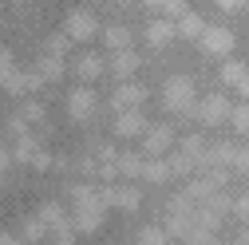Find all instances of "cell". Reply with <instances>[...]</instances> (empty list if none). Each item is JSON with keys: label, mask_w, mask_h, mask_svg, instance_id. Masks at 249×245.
Returning <instances> with one entry per match:
<instances>
[{"label": "cell", "mask_w": 249, "mask_h": 245, "mask_svg": "<svg viewBox=\"0 0 249 245\" xmlns=\"http://www.w3.org/2000/svg\"><path fill=\"white\" fill-rule=\"evenodd\" d=\"M71 198H75V229L79 233H95L99 226H103V213H107V206L99 202V194L91 190V186H75L71 190Z\"/></svg>", "instance_id": "obj_1"}, {"label": "cell", "mask_w": 249, "mask_h": 245, "mask_svg": "<svg viewBox=\"0 0 249 245\" xmlns=\"http://www.w3.org/2000/svg\"><path fill=\"white\" fill-rule=\"evenodd\" d=\"M198 103V95H194V83L186 79V75H174V79H166V87H162V107L166 111H174V115H186Z\"/></svg>", "instance_id": "obj_2"}, {"label": "cell", "mask_w": 249, "mask_h": 245, "mask_svg": "<svg viewBox=\"0 0 249 245\" xmlns=\"http://www.w3.org/2000/svg\"><path fill=\"white\" fill-rule=\"evenodd\" d=\"M190 111L198 115V122H202V127H217V122H226V119H230L233 103H230L226 95H206V99H198Z\"/></svg>", "instance_id": "obj_3"}, {"label": "cell", "mask_w": 249, "mask_h": 245, "mask_svg": "<svg viewBox=\"0 0 249 245\" xmlns=\"http://www.w3.org/2000/svg\"><path fill=\"white\" fill-rule=\"evenodd\" d=\"M64 36L75 40V44H83V40H91V36H99V20L91 16L87 8H75V12L64 20Z\"/></svg>", "instance_id": "obj_4"}, {"label": "cell", "mask_w": 249, "mask_h": 245, "mask_svg": "<svg viewBox=\"0 0 249 245\" xmlns=\"http://www.w3.org/2000/svg\"><path fill=\"white\" fill-rule=\"evenodd\" d=\"M202 52L206 55H230L233 52V32L230 28H206L202 32Z\"/></svg>", "instance_id": "obj_5"}, {"label": "cell", "mask_w": 249, "mask_h": 245, "mask_svg": "<svg viewBox=\"0 0 249 245\" xmlns=\"http://www.w3.org/2000/svg\"><path fill=\"white\" fill-rule=\"evenodd\" d=\"M115 135H119V139L146 135V119H142V111H139V107H135V111H119V119H115Z\"/></svg>", "instance_id": "obj_6"}, {"label": "cell", "mask_w": 249, "mask_h": 245, "mask_svg": "<svg viewBox=\"0 0 249 245\" xmlns=\"http://www.w3.org/2000/svg\"><path fill=\"white\" fill-rule=\"evenodd\" d=\"M91 111H95V91H91V87H75L68 95V115L71 119H87Z\"/></svg>", "instance_id": "obj_7"}, {"label": "cell", "mask_w": 249, "mask_h": 245, "mask_svg": "<svg viewBox=\"0 0 249 245\" xmlns=\"http://www.w3.org/2000/svg\"><path fill=\"white\" fill-rule=\"evenodd\" d=\"M142 99H146V87H142V83H119V91H115V111H135Z\"/></svg>", "instance_id": "obj_8"}, {"label": "cell", "mask_w": 249, "mask_h": 245, "mask_svg": "<svg viewBox=\"0 0 249 245\" xmlns=\"http://www.w3.org/2000/svg\"><path fill=\"white\" fill-rule=\"evenodd\" d=\"M142 146L150 150V155H166V150L174 146V131H170V127H146Z\"/></svg>", "instance_id": "obj_9"}, {"label": "cell", "mask_w": 249, "mask_h": 245, "mask_svg": "<svg viewBox=\"0 0 249 245\" xmlns=\"http://www.w3.org/2000/svg\"><path fill=\"white\" fill-rule=\"evenodd\" d=\"M206 28H210V24H206L198 12H190V8H186V12L174 20V32H178V36H186V40H202Z\"/></svg>", "instance_id": "obj_10"}, {"label": "cell", "mask_w": 249, "mask_h": 245, "mask_svg": "<svg viewBox=\"0 0 249 245\" xmlns=\"http://www.w3.org/2000/svg\"><path fill=\"white\" fill-rule=\"evenodd\" d=\"M178 32H174V20H150L146 24V40L154 44V48H162V44H170Z\"/></svg>", "instance_id": "obj_11"}, {"label": "cell", "mask_w": 249, "mask_h": 245, "mask_svg": "<svg viewBox=\"0 0 249 245\" xmlns=\"http://www.w3.org/2000/svg\"><path fill=\"white\" fill-rule=\"evenodd\" d=\"M75 75L79 79H99L103 75V55H95V52H87V55H79V64H75Z\"/></svg>", "instance_id": "obj_12"}, {"label": "cell", "mask_w": 249, "mask_h": 245, "mask_svg": "<svg viewBox=\"0 0 249 245\" xmlns=\"http://www.w3.org/2000/svg\"><path fill=\"white\" fill-rule=\"evenodd\" d=\"M40 155H44L40 142H36V139H28V135H20V142H16V150H12V158H20V162H36Z\"/></svg>", "instance_id": "obj_13"}, {"label": "cell", "mask_w": 249, "mask_h": 245, "mask_svg": "<svg viewBox=\"0 0 249 245\" xmlns=\"http://www.w3.org/2000/svg\"><path fill=\"white\" fill-rule=\"evenodd\" d=\"M127 44H131L127 28H107V32H103V48L107 52H127Z\"/></svg>", "instance_id": "obj_14"}, {"label": "cell", "mask_w": 249, "mask_h": 245, "mask_svg": "<svg viewBox=\"0 0 249 245\" xmlns=\"http://www.w3.org/2000/svg\"><path fill=\"white\" fill-rule=\"evenodd\" d=\"M206 150H210V142H206V139H198V135L182 139V155L190 158V162H206Z\"/></svg>", "instance_id": "obj_15"}, {"label": "cell", "mask_w": 249, "mask_h": 245, "mask_svg": "<svg viewBox=\"0 0 249 245\" xmlns=\"http://www.w3.org/2000/svg\"><path fill=\"white\" fill-rule=\"evenodd\" d=\"M139 202H142V198H139V190H131V186H119V190H115V198H111V206L127 210V213H135V210H139Z\"/></svg>", "instance_id": "obj_16"}, {"label": "cell", "mask_w": 249, "mask_h": 245, "mask_svg": "<svg viewBox=\"0 0 249 245\" xmlns=\"http://www.w3.org/2000/svg\"><path fill=\"white\" fill-rule=\"evenodd\" d=\"M146 4H150L154 12H162L166 20H178V16L186 12V0H146Z\"/></svg>", "instance_id": "obj_17"}, {"label": "cell", "mask_w": 249, "mask_h": 245, "mask_svg": "<svg viewBox=\"0 0 249 245\" xmlns=\"http://www.w3.org/2000/svg\"><path fill=\"white\" fill-rule=\"evenodd\" d=\"M36 218H40L44 226H52V229H55V226H64V206H59V202H44Z\"/></svg>", "instance_id": "obj_18"}, {"label": "cell", "mask_w": 249, "mask_h": 245, "mask_svg": "<svg viewBox=\"0 0 249 245\" xmlns=\"http://www.w3.org/2000/svg\"><path fill=\"white\" fill-rule=\"evenodd\" d=\"M36 75H40L44 83H52V79H59V75H64V59H55V55H44V64L36 68Z\"/></svg>", "instance_id": "obj_19"}, {"label": "cell", "mask_w": 249, "mask_h": 245, "mask_svg": "<svg viewBox=\"0 0 249 245\" xmlns=\"http://www.w3.org/2000/svg\"><path fill=\"white\" fill-rule=\"evenodd\" d=\"M142 178H146V182H166V178H170V162H162V158L142 162Z\"/></svg>", "instance_id": "obj_20"}, {"label": "cell", "mask_w": 249, "mask_h": 245, "mask_svg": "<svg viewBox=\"0 0 249 245\" xmlns=\"http://www.w3.org/2000/svg\"><path fill=\"white\" fill-rule=\"evenodd\" d=\"M68 48H71V40H68L64 32H55V36H48V44H44V55L64 59V55H68Z\"/></svg>", "instance_id": "obj_21"}, {"label": "cell", "mask_w": 249, "mask_h": 245, "mask_svg": "<svg viewBox=\"0 0 249 245\" xmlns=\"http://www.w3.org/2000/svg\"><path fill=\"white\" fill-rule=\"evenodd\" d=\"M245 75H249V68H245V64H237V59H230V64L222 68V83H230V87H237Z\"/></svg>", "instance_id": "obj_22"}, {"label": "cell", "mask_w": 249, "mask_h": 245, "mask_svg": "<svg viewBox=\"0 0 249 245\" xmlns=\"http://www.w3.org/2000/svg\"><path fill=\"white\" fill-rule=\"evenodd\" d=\"M111 68H115V75H123V79H127V75L139 68V59H135L131 52H115V64H111Z\"/></svg>", "instance_id": "obj_23"}, {"label": "cell", "mask_w": 249, "mask_h": 245, "mask_svg": "<svg viewBox=\"0 0 249 245\" xmlns=\"http://www.w3.org/2000/svg\"><path fill=\"white\" fill-rule=\"evenodd\" d=\"M230 122H233L237 135H249V103H237V107L230 111Z\"/></svg>", "instance_id": "obj_24"}, {"label": "cell", "mask_w": 249, "mask_h": 245, "mask_svg": "<svg viewBox=\"0 0 249 245\" xmlns=\"http://www.w3.org/2000/svg\"><path fill=\"white\" fill-rule=\"evenodd\" d=\"M139 245H166V229H159V226H146V229L139 233Z\"/></svg>", "instance_id": "obj_25"}, {"label": "cell", "mask_w": 249, "mask_h": 245, "mask_svg": "<svg viewBox=\"0 0 249 245\" xmlns=\"http://www.w3.org/2000/svg\"><path fill=\"white\" fill-rule=\"evenodd\" d=\"M44 233H48V226H44L40 218H28V222H24V237H28V241H40Z\"/></svg>", "instance_id": "obj_26"}, {"label": "cell", "mask_w": 249, "mask_h": 245, "mask_svg": "<svg viewBox=\"0 0 249 245\" xmlns=\"http://www.w3.org/2000/svg\"><path fill=\"white\" fill-rule=\"evenodd\" d=\"M119 170L127 174V178H135V174H142V162H139V158H131V155H123V158H119Z\"/></svg>", "instance_id": "obj_27"}, {"label": "cell", "mask_w": 249, "mask_h": 245, "mask_svg": "<svg viewBox=\"0 0 249 245\" xmlns=\"http://www.w3.org/2000/svg\"><path fill=\"white\" fill-rule=\"evenodd\" d=\"M20 115H24L28 122H40V119H44V107H40V103H24V107H20Z\"/></svg>", "instance_id": "obj_28"}, {"label": "cell", "mask_w": 249, "mask_h": 245, "mask_svg": "<svg viewBox=\"0 0 249 245\" xmlns=\"http://www.w3.org/2000/svg\"><path fill=\"white\" fill-rule=\"evenodd\" d=\"M8 71H16V59H12V52H8V48H0V79H4Z\"/></svg>", "instance_id": "obj_29"}, {"label": "cell", "mask_w": 249, "mask_h": 245, "mask_svg": "<svg viewBox=\"0 0 249 245\" xmlns=\"http://www.w3.org/2000/svg\"><path fill=\"white\" fill-rule=\"evenodd\" d=\"M233 166L249 174V146H237V150H233Z\"/></svg>", "instance_id": "obj_30"}, {"label": "cell", "mask_w": 249, "mask_h": 245, "mask_svg": "<svg viewBox=\"0 0 249 245\" xmlns=\"http://www.w3.org/2000/svg\"><path fill=\"white\" fill-rule=\"evenodd\" d=\"M233 213H237V218H245V222H249V194H241V198L233 202Z\"/></svg>", "instance_id": "obj_31"}, {"label": "cell", "mask_w": 249, "mask_h": 245, "mask_svg": "<svg viewBox=\"0 0 249 245\" xmlns=\"http://www.w3.org/2000/svg\"><path fill=\"white\" fill-rule=\"evenodd\" d=\"M217 8H222V12H241L245 0H217Z\"/></svg>", "instance_id": "obj_32"}, {"label": "cell", "mask_w": 249, "mask_h": 245, "mask_svg": "<svg viewBox=\"0 0 249 245\" xmlns=\"http://www.w3.org/2000/svg\"><path fill=\"white\" fill-rule=\"evenodd\" d=\"M237 95H241V99H245V103H249V75H245V79H241V83H237Z\"/></svg>", "instance_id": "obj_33"}, {"label": "cell", "mask_w": 249, "mask_h": 245, "mask_svg": "<svg viewBox=\"0 0 249 245\" xmlns=\"http://www.w3.org/2000/svg\"><path fill=\"white\" fill-rule=\"evenodd\" d=\"M8 162H12V155H8V150H4V146H0V174H4V170H8Z\"/></svg>", "instance_id": "obj_34"}, {"label": "cell", "mask_w": 249, "mask_h": 245, "mask_svg": "<svg viewBox=\"0 0 249 245\" xmlns=\"http://www.w3.org/2000/svg\"><path fill=\"white\" fill-rule=\"evenodd\" d=\"M0 245H20V241H16L12 233H4V229H0Z\"/></svg>", "instance_id": "obj_35"}, {"label": "cell", "mask_w": 249, "mask_h": 245, "mask_svg": "<svg viewBox=\"0 0 249 245\" xmlns=\"http://www.w3.org/2000/svg\"><path fill=\"white\" fill-rule=\"evenodd\" d=\"M237 241H241V245H249V229H241V237H237Z\"/></svg>", "instance_id": "obj_36"}, {"label": "cell", "mask_w": 249, "mask_h": 245, "mask_svg": "<svg viewBox=\"0 0 249 245\" xmlns=\"http://www.w3.org/2000/svg\"><path fill=\"white\" fill-rule=\"evenodd\" d=\"M210 245H230V241H217V237H213V241H210Z\"/></svg>", "instance_id": "obj_37"}, {"label": "cell", "mask_w": 249, "mask_h": 245, "mask_svg": "<svg viewBox=\"0 0 249 245\" xmlns=\"http://www.w3.org/2000/svg\"><path fill=\"white\" fill-rule=\"evenodd\" d=\"M245 12H249V0H245Z\"/></svg>", "instance_id": "obj_38"}, {"label": "cell", "mask_w": 249, "mask_h": 245, "mask_svg": "<svg viewBox=\"0 0 249 245\" xmlns=\"http://www.w3.org/2000/svg\"><path fill=\"white\" fill-rule=\"evenodd\" d=\"M0 182H4V178H0Z\"/></svg>", "instance_id": "obj_39"}]
</instances>
